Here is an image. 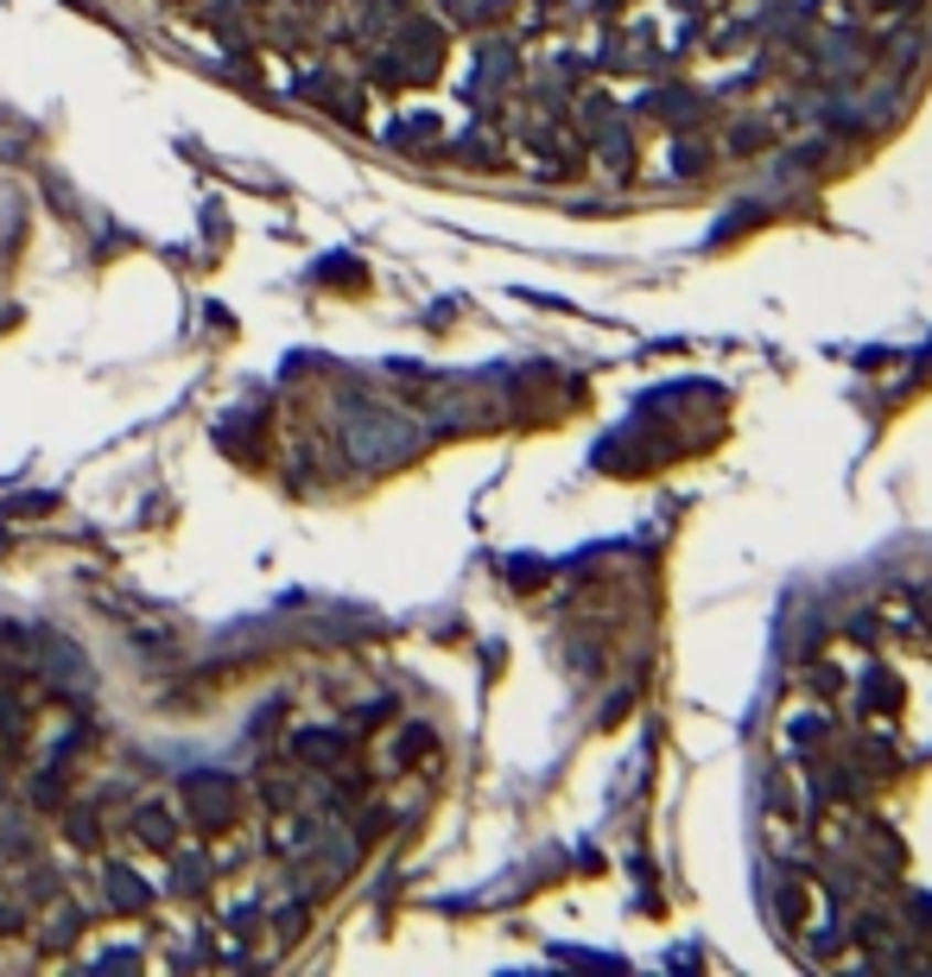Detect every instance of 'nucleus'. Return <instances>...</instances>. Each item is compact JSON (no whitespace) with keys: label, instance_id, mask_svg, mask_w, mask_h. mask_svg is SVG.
Here are the masks:
<instances>
[{"label":"nucleus","instance_id":"1","mask_svg":"<svg viewBox=\"0 0 932 977\" xmlns=\"http://www.w3.org/2000/svg\"><path fill=\"white\" fill-rule=\"evenodd\" d=\"M191 799H197V819H203V831H228L235 825V787H228L223 774L216 781H191Z\"/></svg>","mask_w":932,"mask_h":977},{"label":"nucleus","instance_id":"2","mask_svg":"<svg viewBox=\"0 0 932 977\" xmlns=\"http://www.w3.org/2000/svg\"><path fill=\"white\" fill-rule=\"evenodd\" d=\"M133 838L147 850H178V819H172V806L159 799V806H140L133 813Z\"/></svg>","mask_w":932,"mask_h":977},{"label":"nucleus","instance_id":"3","mask_svg":"<svg viewBox=\"0 0 932 977\" xmlns=\"http://www.w3.org/2000/svg\"><path fill=\"white\" fill-rule=\"evenodd\" d=\"M101 889H108V908H121V914H133V908H147L152 901V889L147 882H133V870H121V863L101 876Z\"/></svg>","mask_w":932,"mask_h":977},{"label":"nucleus","instance_id":"4","mask_svg":"<svg viewBox=\"0 0 932 977\" xmlns=\"http://www.w3.org/2000/svg\"><path fill=\"white\" fill-rule=\"evenodd\" d=\"M260 921H267L260 908H235V914H228V933H242V940H254V933H260Z\"/></svg>","mask_w":932,"mask_h":977},{"label":"nucleus","instance_id":"5","mask_svg":"<svg viewBox=\"0 0 932 977\" xmlns=\"http://www.w3.org/2000/svg\"><path fill=\"white\" fill-rule=\"evenodd\" d=\"M0 933H20V908H0Z\"/></svg>","mask_w":932,"mask_h":977}]
</instances>
